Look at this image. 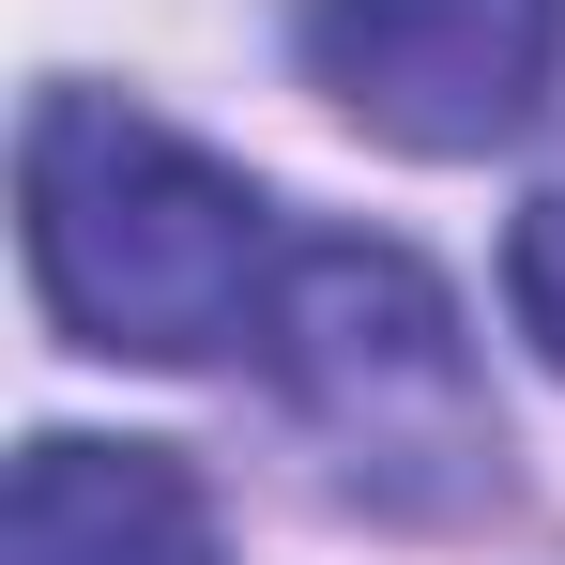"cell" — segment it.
<instances>
[{
	"label": "cell",
	"mask_w": 565,
	"mask_h": 565,
	"mask_svg": "<svg viewBox=\"0 0 565 565\" xmlns=\"http://www.w3.org/2000/svg\"><path fill=\"white\" fill-rule=\"evenodd\" d=\"M504 306H520V337H535V352L565 367V184L535 199L520 230H504Z\"/></svg>",
	"instance_id": "obj_5"
},
{
	"label": "cell",
	"mask_w": 565,
	"mask_h": 565,
	"mask_svg": "<svg viewBox=\"0 0 565 565\" xmlns=\"http://www.w3.org/2000/svg\"><path fill=\"white\" fill-rule=\"evenodd\" d=\"M15 199H31V290L77 352H138V367L260 352L290 230L199 138L138 122L122 93H46L31 153H15Z\"/></svg>",
	"instance_id": "obj_1"
},
{
	"label": "cell",
	"mask_w": 565,
	"mask_h": 565,
	"mask_svg": "<svg viewBox=\"0 0 565 565\" xmlns=\"http://www.w3.org/2000/svg\"><path fill=\"white\" fill-rule=\"evenodd\" d=\"M260 367H276L290 428L337 459V489L382 520H473L504 489V413L473 382L444 276L367 245V230H290V276L260 306Z\"/></svg>",
	"instance_id": "obj_2"
},
{
	"label": "cell",
	"mask_w": 565,
	"mask_h": 565,
	"mask_svg": "<svg viewBox=\"0 0 565 565\" xmlns=\"http://www.w3.org/2000/svg\"><path fill=\"white\" fill-rule=\"evenodd\" d=\"M565 62V0H306V77L397 153H504Z\"/></svg>",
	"instance_id": "obj_3"
},
{
	"label": "cell",
	"mask_w": 565,
	"mask_h": 565,
	"mask_svg": "<svg viewBox=\"0 0 565 565\" xmlns=\"http://www.w3.org/2000/svg\"><path fill=\"white\" fill-rule=\"evenodd\" d=\"M0 565H214V504L169 444H77L46 428L15 459V520Z\"/></svg>",
	"instance_id": "obj_4"
}]
</instances>
